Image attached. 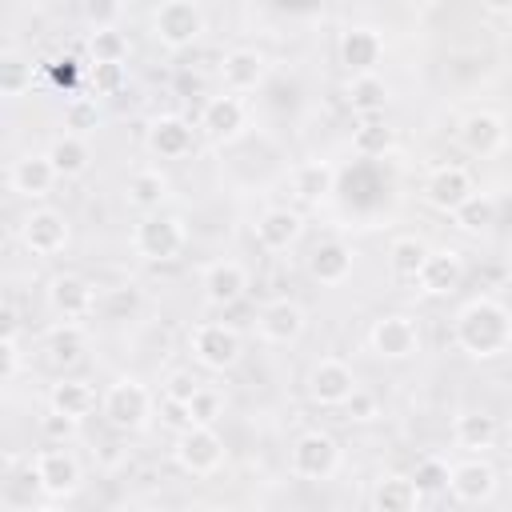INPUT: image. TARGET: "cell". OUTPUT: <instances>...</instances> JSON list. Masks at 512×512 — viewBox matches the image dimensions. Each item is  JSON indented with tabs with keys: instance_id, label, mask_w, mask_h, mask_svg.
<instances>
[{
	"instance_id": "7402d4cb",
	"label": "cell",
	"mask_w": 512,
	"mask_h": 512,
	"mask_svg": "<svg viewBox=\"0 0 512 512\" xmlns=\"http://www.w3.org/2000/svg\"><path fill=\"white\" fill-rule=\"evenodd\" d=\"M504 140H508V128H504V120L496 116V112H472V116H464V124H460V144H464V152H472V156H496L500 148H504Z\"/></svg>"
},
{
	"instance_id": "7c38bea8",
	"label": "cell",
	"mask_w": 512,
	"mask_h": 512,
	"mask_svg": "<svg viewBox=\"0 0 512 512\" xmlns=\"http://www.w3.org/2000/svg\"><path fill=\"white\" fill-rule=\"evenodd\" d=\"M68 220L64 212L56 208H32L24 220H20V244L32 252V256H56L68 248Z\"/></svg>"
},
{
	"instance_id": "4fadbf2b",
	"label": "cell",
	"mask_w": 512,
	"mask_h": 512,
	"mask_svg": "<svg viewBox=\"0 0 512 512\" xmlns=\"http://www.w3.org/2000/svg\"><path fill=\"white\" fill-rule=\"evenodd\" d=\"M48 308L60 320H84L96 312V284L76 272H60L48 280Z\"/></svg>"
},
{
	"instance_id": "836d02e7",
	"label": "cell",
	"mask_w": 512,
	"mask_h": 512,
	"mask_svg": "<svg viewBox=\"0 0 512 512\" xmlns=\"http://www.w3.org/2000/svg\"><path fill=\"white\" fill-rule=\"evenodd\" d=\"M168 200V176L160 168H140L128 180V204L140 212H156Z\"/></svg>"
},
{
	"instance_id": "8fae6325",
	"label": "cell",
	"mask_w": 512,
	"mask_h": 512,
	"mask_svg": "<svg viewBox=\"0 0 512 512\" xmlns=\"http://www.w3.org/2000/svg\"><path fill=\"white\" fill-rule=\"evenodd\" d=\"M472 192H476V180L464 164H440L424 176V200H428V208H436L444 216H452Z\"/></svg>"
},
{
	"instance_id": "ee69618b",
	"label": "cell",
	"mask_w": 512,
	"mask_h": 512,
	"mask_svg": "<svg viewBox=\"0 0 512 512\" xmlns=\"http://www.w3.org/2000/svg\"><path fill=\"white\" fill-rule=\"evenodd\" d=\"M20 368H24L20 336H0V380H16Z\"/></svg>"
},
{
	"instance_id": "681fc988",
	"label": "cell",
	"mask_w": 512,
	"mask_h": 512,
	"mask_svg": "<svg viewBox=\"0 0 512 512\" xmlns=\"http://www.w3.org/2000/svg\"><path fill=\"white\" fill-rule=\"evenodd\" d=\"M484 4H488V12H496V16L512 12V0H484Z\"/></svg>"
},
{
	"instance_id": "8992f818",
	"label": "cell",
	"mask_w": 512,
	"mask_h": 512,
	"mask_svg": "<svg viewBox=\"0 0 512 512\" xmlns=\"http://www.w3.org/2000/svg\"><path fill=\"white\" fill-rule=\"evenodd\" d=\"M340 460H344V452H340L336 436L324 432V428H312V432L296 436L292 456H288V468H292V476L320 484V480H332L340 472Z\"/></svg>"
},
{
	"instance_id": "ffe728a7",
	"label": "cell",
	"mask_w": 512,
	"mask_h": 512,
	"mask_svg": "<svg viewBox=\"0 0 512 512\" xmlns=\"http://www.w3.org/2000/svg\"><path fill=\"white\" fill-rule=\"evenodd\" d=\"M192 144H196V132H192V124H188L184 116H176V112H164V116H156V120L148 124V148H152V156H160V160H180V156L192 152Z\"/></svg>"
},
{
	"instance_id": "7bdbcfd3",
	"label": "cell",
	"mask_w": 512,
	"mask_h": 512,
	"mask_svg": "<svg viewBox=\"0 0 512 512\" xmlns=\"http://www.w3.org/2000/svg\"><path fill=\"white\" fill-rule=\"evenodd\" d=\"M344 416L352 420V424H372L376 416H380V400L372 396V392H364V388H356L348 400H344Z\"/></svg>"
},
{
	"instance_id": "83f0119b",
	"label": "cell",
	"mask_w": 512,
	"mask_h": 512,
	"mask_svg": "<svg viewBox=\"0 0 512 512\" xmlns=\"http://www.w3.org/2000/svg\"><path fill=\"white\" fill-rule=\"evenodd\" d=\"M420 504H424V496H420V488H416L412 476L388 472V476H380L376 488H372V508H380V512H412V508H420Z\"/></svg>"
},
{
	"instance_id": "e0dca14e",
	"label": "cell",
	"mask_w": 512,
	"mask_h": 512,
	"mask_svg": "<svg viewBox=\"0 0 512 512\" xmlns=\"http://www.w3.org/2000/svg\"><path fill=\"white\" fill-rule=\"evenodd\" d=\"M200 292L212 308H232L248 292V268L240 260H216L200 276Z\"/></svg>"
},
{
	"instance_id": "4316f807",
	"label": "cell",
	"mask_w": 512,
	"mask_h": 512,
	"mask_svg": "<svg viewBox=\"0 0 512 512\" xmlns=\"http://www.w3.org/2000/svg\"><path fill=\"white\" fill-rule=\"evenodd\" d=\"M48 408L52 412H64V416H76V420H88L96 408H100V396L88 380H76V376H64L52 384L48 392Z\"/></svg>"
},
{
	"instance_id": "277c9868",
	"label": "cell",
	"mask_w": 512,
	"mask_h": 512,
	"mask_svg": "<svg viewBox=\"0 0 512 512\" xmlns=\"http://www.w3.org/2000/svg\"><path fill=\"white\" fill-rule=\"evenodd\" d=\"M188 348H192V360H196L200 368H208V372H228V368H236L240 356H244L240 332H236L232 324H224V320H204V324H196L192 336H188Z\"/></svg>"
},
{
	"instance_id": "7dc6e473",
	"label": "cell",
	"mask_w": 512,
	"mask_h": 512,
	"mask_svg": "<svg viewBox=\"0 0 512 512\" xmlns=\"http://www.w3.org/2000/svg\"><path fill=\"white\" fill-rule=\"evenodd\" d=\"M196 388H200V380H196L192 372H172V376L164 380V396H172V400H192Z\"/></svg>"
},
{
	"instance_id": "d590c367",
	"label": "cell",
	"mask_w": 512,
	"mask_h": 512,
	"mask_svg": "<svg viewBox=\"0 0 512 512\" xmlns=\"http://www.w3.org/2000/svg\"><path fill=\"white\" fill-rule=\"evenodd\" d=\"M424 256H428V244H424V240H416V236H396V240H392V248H388L392 276H396V280H412V284H416Z\"/></svg>"
},
{
	"instance_id": "c3c4849f",
	"label": "cell",
	"mask_w": 512,
	"mask_h": 512,
	"mask_svg": "<svg viewBox=\"0 0 512 512\" xmlns=\"http://www.w3.org/2000/svg\"><path fill=\"white\" fill-rule=\"evenodd\" d=\"M0 320H4V328H0V336H16V328H20V320H16V308H12V304H4V312H0Z\"/></svg>"
},
{
	"instance_id": "9a60e30c",
	"label": "cell",
	"mask_w": 512,
	"mask_h": 512,
	"mask_svg": "<svg viewBox=\"0 0 512 512\" xmlns=\"http://www.w3.org/2000/svg\"><path fill=\"white\" fill-rule=\"evenodd\" d=\"M448 492H452L456 504H488V500L496 496V468L472 452L468 460L452 464Z\"/></svg>"
},
{
	"instance_id": "ac0fdd59",
	"label": "cell",
	"mask_w": 512,
	"mask_h": 512,
	"mask_svg": "<svg viewBox=\"0 0 512 512\" xmlns=\"http://www.w3.org/2000/svg\"><path fill=\"white\" fill-rule=\"evenodd\" d=\"M244 124H248V108H244L240 92H220L200 112V128L212 140H236L244 132Z\"/></svg>"
},
{
	"instance_id": "5b68a950",
	"label": "cell",
	"mask_w": 512,
	"mask_h": 512,
	"mask_svg": "<svg viewBox=\"0 0 512 512\" xmlns=\"http://www.w3.org/2000/svg\"><path fill=\"white\" fill-rule=\"evenodd\" d=\"M172 460H176L180 472H188V476H216V472L224 468L228 452H224V440L216 436L212 424H188L184 432H176Z\"/></svg>"
},
{
	"instance_id": "f35d334b",
	"label": "cell",
	"mask_w": 512,
	"mask_h": 512,
	"mask_svg": "<svg viewBox=\"0 0 512 512\" xmlns=\"http://www.w3.org/2000/svg\"><path fill=\"white\" fill-rule=\"evenodd\" d=\"M28 88H32V60H24L20 52H4L0 56V92L8 100H16Z\"/></svg>"
},
{
	"instance_id": "d6a6232c",
	"label": "cell",
	"mask_w": 512,
	"mask_h": 512,
	"mask_svg": "<svg viewBox=\"0 0 512 512\" xmlns=\"http://www.w3.org/2000/svg\"><path fill=\"white\" fill-rule=\"evenodd\" d=\"M48 160L60 172V180H72V176H80L88 168V140L76 136V132H64V136H56L48 144Z\"/></svg>"
},
{
	"instance_id": "cb8c5ba5",
	"label": "cell",
	"mask_w": 512,
	"mask_h": 512,
	"mask_svg": "<svg viewBox=\"0 0 512 512\" xmlns=\"http://www.w3.org/2000/svg\"><path fill=\"white\" fill-rule=\"evenodd\" d=\"M304 236V216L292 208H268L256 220V244L268 252H288Z\"/></svg>"
},
{
	"instance_id": "f6af8a7d",
	"label": "cell",
	"mask_w": 512,
	"mask_h": 512,
	"mask_svg": "<svg viewBox=\"0 0 512 512\" xmlns=\"http://www.w3.org/2000/svg\"><path fill=\"white\" fill-rule=\"evenodd\" d=\"M160 420L176 432H184L192 424V412H188V400H172V396H160Z\"/></svg>"
},
{
	"instance_id": "b9f144b4",
	"label": "cell",
	"mask_w": 512,
	"mask_h": 512,
	"mask_svg": "<svg viewBox=\"0 0 512 512\" xmlns=\"http://www.w3.org/2000/svg\"><path fill=\"white\" fill-rule=\"evenodd\" d=\"M80 424H84V420H76V416H64V412H52V408H48V416L40 420V432H44V440H52V444H68V440H76Z\"/></svg>"
},
{
	"instance_id": "7a4b0ae2",
	"label": "cell",
	"mask_w": 512,
	"mask_h": 512,
	"mask_svg": "<svg viewBox=\"0 0 512 512\" xmlns=\"http://www.w3.org/2000/svg\"><path fill=\"white\" fill-rule=\"evenodd\" d=\"M152 412H156V400H152V392H148L136 376L112 380V384L104 388V396H100V416H104L116 432H144L148 420H152Z\"/></svg>"
},
{
	"instance_id": "2e32d148",
	"label": "cell",
	"mask_w": 512,
	"mask_h": 512,
	"mask_svg": "<svg viewBox=\"0 0 512 512\" xmlns=\"http://www.w3.org/2000/svg\"><path fill=\"white\" fill-rule=\"evenodd\" d=\"M460 280H464V256L456 248H428L416 288L424 296H452L460 288Z\"/></svg>"
},
{
	"instance_id": "bcb514c9",
	"label": "cell",
	"mask_w": 512,
	"mask_h": 512,
	"mask_svg": "<svg viewBox=\"0 0 512 512\" xmlns=\"http://www.w3.org/2000/svg\"><path fill=\"white\" fill-rule=\"evenodd\" d=\"M96 92H120L124 88V64H92Z\"/></svg>"
},
{
	"instance_id": "ba28073f",
	"label": "cell",
	"mask_w": 512,
	"mask_h": 512,
	"mask_svg": "<svg viewBox=\"0 0 512 512\" xmlns=\"http://www.w3.org/2000/svg\"><path fill=\"white\" fill-rule=\"evenodd\" d=\"M152 32L168 52H184L204 32V12L196 0H164L152 16Z\"/></svg>"
},
{
	"instance_id": "6da1fadb",
	"label": "cell",
	"mask_w": 512,
	"mask_h": 512,
	"mask_svg": "<svg viewBox=\"0 0 512 512\" xmlns=\"http://www.w3.org/2000/svg\"><path fill=\"white\" fill-rule=\"evenodd\" d=\"M452 340L472 360H496L512 352V312L492 296H472L452 324Z\"/></svg>"
},
{
	"instance_id": "f1b7e54d",
	"label": "cell",
	"mask_w": 512,
	"mask_h": 512,
	"mask_svg": "<svg viewBox=\"0 0 512 512\" xmlns=\"http://www.w3.org/2000/svg\"><path fill=\"white\" fill-rule=\"evenodd\" d=\"M388 100H392V92L376 72H356L348 80V104L356 116H384Z\"/></svg>"
},
{
	"instance_id": "30bf717a",
	"label": "cell",
	"mask_w": 512,
	"mask_h": 512,
	"mask_svg": "<svg viewBox=\"0 0 512 512\" xmlns=\"http://www.w3.org/2000/svg\"><path fill=\"white\" fill-rule=\"evenodd\" d=\"M356 388H360V384H356V372H352L344 360H336V356L316 360L312 372H308V400L320 404V408H344V400H348Z\"/></svg>"
},
{
	"instance_id": "74e56055",
	"label": "cell",
	"mask_w": 512,
	"mask_h": 512,
	"mask_svg": "<svg viewBox=\"0 0 512 512\" xmlns=\"http://www.w3.org/2000/svg\"><path fill=\"white\" fill-rule=\"evenodd\" d=\"M412 480H416V488H420V496H424V500L448 496L452 464H448L444 456H424V460H416V468H412Z\"/></svg>"
},
{
	"instance_id": "f907efd6",
	"label": "cell",
	"mask_w": 512,
	"mask_h": 512,
	"mask_svg": "<svg viewBox=\"0 0 512 512\" xmlns=\"http://www.w3.org/2000/svg\"><path fill=\"white\" fill-rule=\"evenodd\" d=\"M508 276H512V256H508Z\"/></svg>"
},
{
	"instance_id": "8d00e7d4",
	"label": "cell",
	"mask_w": 512,
	"mask_h": 512,
	"mask_svg": "<svg viewBox=\"0 0 512 512\" xmlns=\"http://www.w3.org/2000/svg\"><path fill=\"white\" fill-rule=\"evenodd\" d=\"M88 56H92V64H124L128 60V36L112 24H96V32L88 36Z\"/></svg>"
},
{
	"instance_id": "d6986e66",
	"label": "cell",
	"mask_w": 512,
	"mask_h": 512,
	"mask_svg": "<svg viewBox=\"0 0 512 512\" xmlns=\"http://www.w3.org/2000/svg\"><path fill=\"white\" fill-rule=\"evenodd\" d=\"M56 180H60V172L52 168L48 152H28V156H20V160L12 164V172H8V188H12L16 196H24V200L48 196Z\"/></svg>"
},
{
	"instance_id": "60d3db41",
	"label": "cell",
	"mask_w": 512,
	"mask_h": 512,
	"mask_svg": "<svg viewBox=\"0 0 512 512\" xmlns=\"http://www.w3.org/2000/svg\"><path fill=\"white\" fill-rule=\"evenodd\" d=\"M188 412H192V424H216V420L224 416V392L200 384L196 396L188 400Z\"/></svg>"
},
{
	"instance_id": "44dd1931",
	"label": "cell",
	"mask_w": 512,
	"mask_h": 512,
	"mask_svg": "<svg viewBox=\"0 0 512 512\" xmlns=\"http://www.w3.org/2000/svg\"><path fill=\"white\" fill-rule=\"evenodd\" d=\"M88 352V332L80 328V320H60L44 332V360L52 368H76Z\"/></svg>"
},
{
	"instance_id": "5bb4252c",
	"label": "cell",
	"mask_w": 512,
	"mask_h": 512,
	"mask_svg": "<svg viewBox=\"0 0 512 512\" xmlns=\"http://www.w3.org/2000/svg\"><path fill=\"white\" fill-rule=\"evenodd\" d=\"M304 328H308V312L288 296H276L256 312V332L268 344H296L304 336Z\"/></svg>"
},
{
	"instance_id": "9c48e42d",
	"label": "cell",
	"mask_w": 512,
	"mask_h": 512,
	"mask_svg": "<svg viewBox=\"0 0 512 512\" xmlns=\"http://www.w3.org/2000/svg\"><path fill=\"white\" fill-rule=\"evenodd\" d=\"M368 344L380 360H408L420 352V328L404 312H388L368 328Z\"/></svg>"
},
{
	"instance_id": "1f68e13d",
	"label": "cell",
	"mask_w": 512,
	"mask_h": 512,
	"mask_svg": "<svg viewBox=\"0 0 512 512\" xmlns=\"http://www.w3.org/2000/svg\"><path fill=\"white\" fill-rule=\"evenodd\" d=\"M496 420L488 416V412H464V416H456V424H452V440L464 448V452H488L492 444H496Z\"/></svg>"
},
{
	"instance_id": "3957f363",
	"label": "cell",
	"mask_w": 512,
	"mask_h": 512,
	"mask_svg": "<svg viewBox=\"0 0 512 512\" xmlns=\"http://www.w3.org/2000/svg\"><path fill=\"white\" fill-rule=\"evenodd\" d=\"M188 244V228L180 216H164V212H144V220L132 228V248L140 260L148 264H168L184 252Z\"/></svg>"
},
{
	"instance_id": "ab89813d",
	"label": "cell",
	"mask_w": 512,
	"mask_h": 512,
	"mask_svg": "<svg viewBox=\"0 0 512 512\" xmlns=\"http://www.w3.org/2000/svg\"><path fill=\"white\" fill-rule=\"evenodd\" d=\"M96 124H100V104L92 96H72L64 104V128L68 132L88 136V132H96Z\"/></svg>"
},
{
	"instance_id": "e575fe53",
	"label": "cell",
	"mask_w": 512,
	"mask_h": 512,
	"mask_svg": "<svg viewBox=\"0 0 512 512\" xmlns=\"http://www.w3.org/2000/svg\"><path fill=\"white\" fill-rule=\"evenodd\" d=\"M392 128L384 124V116H360V124L352 128V152L356 156H384L392 148Z\"/></svg>"
},
{
	"instance_id": "4dcf8cb0",
	"label": "cell",
	"mask_w": 512,
	"mask_h": 512,
	"mask_svg": "<svg viewBox=\"0 0 512 512\" xmlns=\"http://www.w3.org/2000/svg\"><path fill=\"white\" fill-rule=\"evenodd\" d=\"M336 184V168L328 160H308L292 172V192L304 200V204H320Z\"/></svg>"
},
{
	"instance_id": "603a6c76",
	"label": "cell",
	"mask_w": 512,
	"mask_h": 512,
	"mask_svg": "<svg viewBox=\"0 0 512 512\" xmlns=\"http://www.w3.org/2000/svg\"><path fill=\"white\" fill-rule=\"evenodd\" d=\"M268 76V60L256 48H232L220 64V80L228 92H256Z\"/></svg>"
},
{
	"instance_id": "52a82bcc",
	"label": "cell",
	"mask_w": 512,
	"mask_h": 512,
	"mask_svg": "<svg viewBox=\"0 0 512 512\" xmlns=\"http://www.w3.org/2000/svg\"><path fill=\"white\" fill-rule=\"evenodd\" d=\"M32 480H36V488H40L48 500H68V496L80 488L84 468H80V460H76L72 448L52 444V448H40V452L32 456Z\"/></svg>"
},
{
	"instance_id": "484cf974",
	"label": "cell",
	"mask_w": 512,
	"mask_h": 512,
	"mask_svg": "<svg viewBox=\"0 0 512 512\" xmlns=\"http://www.w3.org/2000/svg\"><path fill=\"white\" fill-rule=\"evenodd\" d=\"M384 56V40L376 28H348L340 36V64L356 76V72H372Z\"/></svg>"
},
{
	"instance_id": "f546056e",
	"label": "cell",
	"mask_w": 512,
	"mask_h": 512,
	"mask_svg": "<svg viewBox=\"0 0 512 512\" xmlns=\"http://www.w3.org/2000/svg\"><path fill=\"white\" fill-rule=\"evenodd\" d=\"M452 220H456L460 232L484 236V232H492V228L500 224V204H496V196H488V192H472V196L452 212Z\"/></svg>"
},
{
	"instance_id": "d4e9b609",
	"label": "cell",
	"mask_w": 512,
	"mask_h": 512,
	"mask_svg": "<svg viewBox=\"0 0 512 512\" xmlns=\"http://www.w3.org/2000/svg\"><path fill=\"white\" fill-rule=\"evenodd\" d=\"M308 276L316 284H328V288L344 284L352 276V248L344 240H320L308 256Z\"/></svg>"
}]
</instances>
